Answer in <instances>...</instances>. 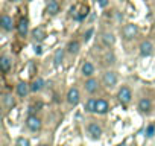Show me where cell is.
<instances>
[{
    "label": "cell",
    "instance_id": "cell-18",
    "mask_svg": "<svg viewBox=\"0 0 155 146\" xmlns=\"http://www.w3.org/2000/svg\"><path fill=\"white\" fill-rule=\"evenodd\" d=\"M0 67H2L3 71H8L9 67H11V61L8 56H2V59H0Z\"/></svg>",
    "mask_w": 155,
    "mask_h": 146
},
{
    "label": "cell",
    "instance_id": "cell-22",
    "mask_svg": "<svg viewBox=\"0 0 155 146\" xmlns=\"http://www.w3.org/2000/svg\"><path fill=\"white\" fill-rule=\"evenodd\" d=\"M102 40L107 46H113L114 44V35L113 34H104L102 35Z\"/></svg>",
    "mask_w": 155,
    "mask_h": 146
},
{
    "label": "cell",
    "instance_id": "cell-20",
    "mask_svg": "<svg viewBox=\"0 0 155 146\" xmlns=\"http://www.w3.org/2000/svg\"><path fill=\"white\" fill-rule=\"evenodd\" d=\"M138 108L141 110V111H149L150 110V101L149 99H141L140 102H138Z\"/></svg>",
    "mask_w": 155,
    "mask_h": 146
},
{
    "label": "cell",
    "instance_id": "cell-11",
    "mask_svg": "<svg viewBox=\"0 0 155 146\" xmlns=\"http://www.w3.org/2000/svg\"><path fill=\"white\" fill-rule=\"evenodd\" d=\"M58 11H59L58 2H56V0H49V3H47V12L52 14V15H55Z\"/></svg>",
    "mask_w": 155,
    "mask_h": 146
},
{
    "label": "cell",
    "instance_id": "cell-10",
    "mask_svg": "<svg viewBox=\"0 0 155 146\" xmlns=\"http://www.w3.org/2000/svg\"><path fill=\"white\" fill-rule=\"evenodd\" d=\"M0 25H2V28L5 31H11L12 29V18L9 15H3L2 20H0Z\"/></svg>",
    "mask_w": 155,
    "mask_h": 146
},
{
    "label": "cell",
    "instance_id": "cell-24",
    "mask_svg": "<svg viewBox=\"0 0 155 146\" xmlns=\"http://www.w3.org/2000/svg\"><path fill=\"white\" fill-rule=\"evenodd\" d=\"M15 146H29V140H28V138H25V137H20V138L17 140Z\"/></svg>",
    "mask_w": 155,
    "mask_h": 146
},
{
    "label": "cell",
    "instance_id": "cell-25",
    "mask_svg": "<svg viewBox=\"0 0 155 146\" xmlns=\"http://www.w3.org/2000/svg\"><path fill=\"white\" fill-rule=\"evenodd\" d=\"M153 131H155V128H153V125H150V126H147V129H146V135H147V137H152V135H153Z\"/></svg>",
    "mask_w": 155,
    "mask_h": 146
},
{
    "label": "cell",
    "instance_id": "cell-16",
    "mask_svg": "<svg viewBox=\"0 0 155 146\" xmlns=\"http://www.w3.org/2000/svg\"><path fill=\"white\" fill-rule=\"evenodd\" d=\"M32 37H34L37 41H43V40L46 38V34H44V31H43L41 28H35V29L32 31Z\"/></svg>",
    "mask_w": 155,
    "mask_h": 146
},
{
    "label": "cell",
    "instance_id": "cell-27",
    "mask_svg": "<svg viewBox=\"0 0 155 146\" xmlns=\"http://www.w3.org/2000/svg\"><path fill=\"white\" fill-rule=\"evenodd\" d=\"M91 34H93V29H90V31L85 34V37H84V38H85V40H90V35H91Z\"/></svg>",
    "mask_w": 155,
    "mask_h": 146
},
{
    "label": "cell",
    "instance_id": "cell-8",
    "mask_svg": "<svg viewBox=\"0 0 155 146\" xmlns=\"http://www.w3.org/2000/svg\"><path fill=\"white\" fill-rule=\"evenodd\" d=\"M108 111V102L104 101V99H97V104H96V113L99 114H105Z\"/></svg>",
    "mask_w": 155,
    "mask_h": 146
},
{
    "label": "cell",
    "instance_id": "cell-9",
    "mask_svg": "<svg viewBox=\"0 0 155 146\" xmlns=\"http://www.w3.org/2000/svg\"><path fill=\"white\" fill-rule=\"evenodd\" d=\"M88 132H90L94 138H99L101 134H102V129H101V126H99L97 123H90V125H88Z\"/></svg>",
    "mask_w": 155,
    "mask_h": 146
},
{
    "label": "cell",
    "instance_id": "cell-17",
    "mask_svg": "<svg viewBox=\"0 0 155 146\" xmlns=\"http://www.w3.org/2000/svg\"><path fill=\"white\" fill-rule=\"evenodd\" d=\"M67 50L70 53H78V52H79V43H78V41H70L67 44Z\"/></svg>",
    "mask_w": 155,
    "mask_h": 146
},
{
    "label": "cell",
    "instance_id": "cell-21",
    "mask_svg": "<svg viewBox=\"0 0 155 146\" xmlns=\"http://www.w3.org/2000/svg\"><path fill=\"white\" fill-rule=\"evenodd\" d=\"M3 104H5L8 108H12V107L15 105V101H14L12 95H5V96H3Z\"/></svg>",
    "mask_w": 155,
    "mask_h": 146
},
{
    "label": "cell",
    "instance_id": "cell-4",
    "mask_svg": "<svg viewBox=\"0 0 155 146\" xmlns=\"http://www.w3.org/2000/svg\"><path fill=\"white\" fill-rule=\"evenodd\" d=\"M131 98H132L131 90H129L128 87H122V88H120V91H119V99H120V102L126 105V104H129V102H131Z\"/></svg>",
    "mask_w": 155,
    "mask_h": 146
},
{
    "label": "cell",
    "instance_id": "cell-1",
    "mask_svg": "<svg viewBox=\"0 0 155 146\" xmlns=\"http://www.w3.org/2000/svg\"><path fill=\"white\" fill-rule=\"evenodd\" d=\"M123 37L126 38V40H131V38H134L135 35H137V32H138V28L135 26V25H132V23H129V25H125V28H123Z\"/></svg>",
    "mask_w": 155,
    "mask_h": 146
},
{
    "label": "cell",
    "instance_id": "cell-3",
    "mask_svg": "<svg viewBox=\"0 0 155 146\" xmlns=\"http://www.w3.org/2000/svg\"><path fill=\"white\" fill-rule=\"evenodd\" d=\"M67 102L70 105H78V102H79V91H78V88H70L68 93H67Z\"/></svg>",
    "mask_w": 155,
    "mask_h": 146
},
{
    "label": "cell",
    "instance_id": "cell-23",
    "mask_svg": "<svg viewBox=\"0 0 155 146\" xmlns=\"http://www.w3.org/2000/svg\"><path fill=\"white\" fill-rule=\"evenodd\" d=\"M62 55H64V52H62V49H59V50H56V53H55V58H53V61H55V64L58 65L59 62H61V59H62Z\"/></svg>",
    "mask_w": 155,
    "mask_h": 146
},
{
    "label": "cell",
    "instance_id": "cell-2",
    "mask_svg": "<svg viewBox=\"0 0 155 146\" xmlns=\"http://www.w3.org/2000/svg\"><path fill=\"white\" fill-rule=\"evenodd\" d=\"M26 125L31 131H38L41 128V120L37 117V116H29L26 119Z\"/></svg>",
    "mask_w": 155,
    "mask_h": 146
},
{
    "label": "cell",
    "instance_id": "cell-19",
    "mask_svg": "<svg viewBox=\"0 0 155 146\" xmlns=\"http://www.w3.org/2000/svg\"><path fill=\"white\" fill-rule=\"evenodd\" d=\"M96 104H97L96 99H88L87 104H85V110H87L88 113H94V111H96Z\"/></svg>",
    "mask_w": 155,
    "mask_h": 146
},
{
    "label": "cell",
    "instance_id": "cell-28",
    "mask_svg": "<svg viewBox=\"0 0 155 146\" xmlns=\"http://www.w3.org/2000/svg\"><path fill=\"white\" fill-rule=\"evenodd\" d=\"M35 53H37V55H40V53H41V47H40V46H37V47H35Z\"/></svg>",
    "mask_w": 155,
    "mask_h": 146
},
{
    "label": "cell",
    "instance_id": "cell-12",
    "mask_svg": "<svg viewBox=\"0 0 155 146\" xmlns=\"http://www.w3.org/2000/svg\"><path fill=\"white\" fill-rule=\"evenodd\" d=\"M28 25H29V23H28V20H26V18H21V20H20V23L17 25L18 34H20L21 37H25V35L28 34Z\"/></svg>",
    "mask_w": 155,
    "mask_h": 146
},
{
    "label": "cell",
    "instance_id": "cell-13",
    "mask_svg": "<svg viewBox=\"0 0 155 146\" xmlns=\"http://www.w3.org/2000/svg\"><path fill=\"white\" fill-rule=\"evenodd\" d=\"M29 90H31V87H29L26 82H20V84L17 85V93H18V96H21V98H25V96L29 93Z\"/></svg>",
    "mask_w": 155,
    "mask_h": 146
},
{
    "label": "cell",
    "instance_id": "cell-29",
    "mask_svg": "<svg viewBox=\"0 0 155 146\" xmlns=\"http://www.w3.org/2000/svg\"><path fill=\"white\" fill-rule=\"evenodd\" d=\"M40 146H46V144H40Z\"/></svg>",
    "mask_w": 155,
    "mask_h": 146
},
{
    "label": "cell",
    "instance_id": "cell-6",
    "mask_svg": "<svg viewBox=\"0 0 155 146\" xmlns=\"http://www.w3.org/2000/svg\"><path fill=\"white\" fill-rule=\"evenodd\" d=\"M152 43L150 41H143L141 44H140V53L143 55V56H150L152 55Z\"/></svg>",
    "mask_w": 155,
    "mask_h": 146
},
{
    "label": "cell",
    "instance_id": "cell-15",
    "mask_svg": "<svg viewBox=\"0 0 155 146\" xmlns=\"http://www.w3.org/2000/svg\"><path fill=\"white\" fill-rule=\"evenodd\" d=\"M93 73H94L93 64H91V62H85V64L82 65V75H84V76H91Z\"/></svg>",
    "mask_w": 155,
    "mask_h": 146
},
{
    "label": "cell",
    "instance_id": "cell-26",
    "mask_svg": "<svg viewBox=\"0 0 155 146\" xmlns=\"http://www.w3.org/2000/svg\"><path fill=\"white\" fill-rule=\"evenodd\" d=\"M97 3H99L101 8H105V6L108 5V0H97Z\"/></svg>",
    "mask_w": 155,
    "mask_h": 146
},
{
    "label": "cell",
    "instance_id": "cell-7",
    "mask_svg": "<svg viewBox=\"0 0 155 146\" xmlns=\"http://www.w3.org/2000/svg\"><path fill=\"white\" fill-rule=\"evenodd\" d=\"M97 85H99L97 79H94V78H90V79L85 82V90H87L88 93H94V91L97 90Z\"/></svg>",
    "mask_w": 155,
    "mask_h": 146
},
{
    "label": "cell",
    "instance_id": "cell-14",
    "mask_svg": "<svg viewBox=\"0 0 155 146\" xmlns=\"http://www.w3.org/2000/svg\"><path fill=\"white\" fill-rule=\"evenodd\" d=\"M43 87H44V81H43L41 78H38V79H35V81L32 82V85H31V91L37 93V91L43 90Z\"/></svg>",
    "mask_w": 155,
    "mask_h": 146
},
{
    "label": "cell",
    "instance_id": "cell-5",
    "mask_svg": "<svg viewBox=\"0 0 155 146\" xmlns=\"http://www.w3.org/2000/svg\"><path fill=\"white\" fill-rule=\"evenodd\" d=\"M104 82H105V85H108V87L116 85V82H117L116 73H114V71H107V73H104Z\"/></svg>",
    "mask_w": 155,
    "mask_h": 146
}]
</instances>
